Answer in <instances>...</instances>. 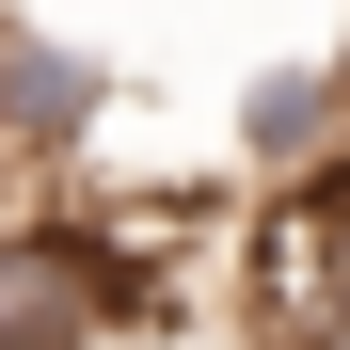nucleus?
<instances>
[{
    "mask_svg": "<svg viewBox=\"0 0 350 350\" xmlns=\"http://www.w3.org/2000/svg\"><path fill=\"white\" fill-rule=\"evenodd\" d=\"M128 319V271L80 207H16L0 223V350H96Z\"/></svg>",
    "mask_w": 350,
    "mask_h": 350,
    "instance_id": "1",
    "label": "nucleus"
},
{
    "mask_svg": "<svg viewBox=\"0 0 350 350\" xmlns=\"http://www.w3.org/2000/svg\"><path fill=\"white\" fill-rule=\"evenodd\" d=\"M96 111H111V64L64 48V32H32L16 0H0V159H64Z\"/></svg>",
    "mask_w": 350,
    "mask_h": 350,
    "instance_id": "2",
    "label": "nucleus"
},
{
    "mask_svg": "<svg viewBox=\"0 0 350 350\" xmlns=\"http://www.w3.org/2000/svg\"><path fill=\"white\" fill-rule=\"evenodd\" d=\"M319 144H350V64H271L239 96V159L255 175H303Z\"/></svg>",
    "mask_w": 350,
    "mask_h": 350,
    "instance_id": "3",
    "label": "nucleus"
}]
</instances>
